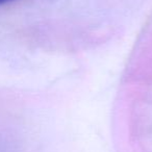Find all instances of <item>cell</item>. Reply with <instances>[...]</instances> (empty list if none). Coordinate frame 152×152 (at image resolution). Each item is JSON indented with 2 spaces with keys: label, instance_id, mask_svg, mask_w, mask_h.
Returning <instances> with one entry per match:
<instances>
[{
  "label": "cell",
  "instance_id": "cell-1",
  "mask_svg": "<svg viewBox=\"0 0 152 152\" xmlns=\"http://www.w3.org/2000/svg\"><path fill=\"white\" fill-rule=\"evenodd\" d=\"M14 0H0V4H4V3H7V2H12Z\"/></svg>",
  "mask_w": 152,
  "mask_h": 152
}]
</instances>
